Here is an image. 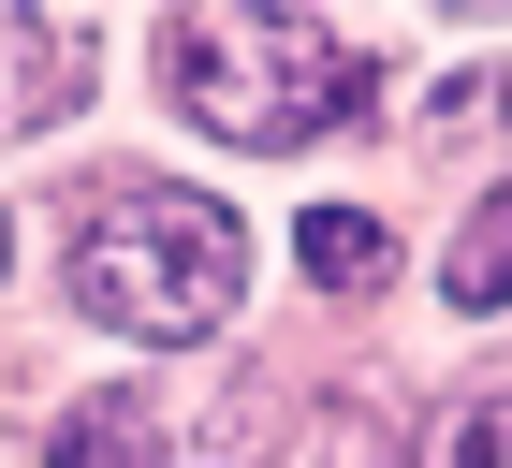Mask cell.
<instances>
[{"instance_id":"cell-9","label":"cell","mask_w":512,"mask_h":468,"mask_svg":"<svg viewBox=\"0 0 512 468\" xmlns=\"http://www.w3.org/2000/svg\"><path fill=\"white\" fill-rule=\"evenodd\" d=\"M322 468H410V454H395L381 410H337V425H322Z\"/></svg>"},{"instance_id":"cell-6","label":"cell","mask_w":512,"mask_h":468,"mask_svg":"<svg viewBox=\"0 0 512 468\" xmlns=\"http://www.w3.org/2000/svg\"><path fill=\"white\" fill-rule=\"evenodd\" d=\"M293 249H308L322 293H381V264H395V234L366 220V205H308V234H293Z\"/></svg>"},{"instance_id":"cell-7","label":"cell","mask_w":512,"mask_h":468,"mask_svg":"<svg viewBox=\"0 0 512 468\" xmlns=\"http://www.w3.org/2000/svg\"><path fill=\"white\" fill-rule=\"evenodd\" d=\"M439 468H512V366H483V381L439 410Z\"/></svg>"},{"instance_id":"cell-5","label":"cell","mask_w":512,"mask_h":468,"mask_svg":"<svg viewBox=\"0 0 512 468\" xmlns=\"http://www.w3.org/2000/svg\"><path fill=\"white\" fill-rule=\"evenodd\" d=\"M439 293H454V308H512V191H483L469 220H454V249H439Z\"/></svg>"},{"instance_id":"cell-10","label":"cell","mask_w":512,"mask_h":468,"mask_svg":"<svg viewBox=\"0 0 512 468\" xmlns=\"http://www.w3.org/2000/svg\"><path fill=\"white\" fill-rule=\"evenodd\" d=\"M483 117H512V74H454L439 88V132H483Z\"/></svg>"},{"instance_id":"cell-1","label":"cell","mask_w":512,"mask_h":468,"mask_svg":"<svg viewBox=\"0 0 512 468\" xmlns=\"http://www.w3.org/2000/svg\"><path fill=\"white\" fill-rule=\"evenodd\" d=\"M235 278H249L235 205L176 191V176H103V191L74 205V308L118 322V337H147V351L220 337V322H235Z\"/></svg>"},{"instance_id":"cell-3","label":"cell","mask_w":512,"mask_h":468,"mask_svg":"<svg viewBox=\"0 0 512 468\" xmlns=\"http://www.w3.org/2000/svg\"><path fill=\"white\" fill-rule=\"evenodd\" d=\"M74 88H88V15H0V132L74 117Z\"/></svg>"},{"instance_id":"cell-8","label":"cell","mask_w":512,"mask_h":468,"mask_svg":"<svg viewBox=\"0 0 512 468\" xmlns=\"http://www.w3.org/2000/svg\"><path fill=\"white\" fill-rule=\"evenodd\" d=\"M264 439H278V395H264V381H220V410H205V454H220V468H249Z\"/></svg>"},{"instance_id":"cell-2","label":"cell","mask_w":512,"mask_h":468,"mask_svg":"<svg viewBox=\"0 0 512 468\" xmlns=\"http://www.w3.org/2000/svg\"><path fill=\"white\" fill-rule=\"evenodd\" d=\"M161 88L220 147H322L381 103V59L322 15H176L161 30Z\"/></svg>"},{"instance_id":"cell-11","label":"cell","mask_w":512,"mask_h":468,"mask_svg":"<svg viewBox=\"0 0 512 468\" xmlns=\"http://www.w3.org/2000/svg\"><path fill=\"white\" fill-rule=\"evenodd\" d=\"M0 264H15V220H0Z\"/></svg>"},{"instance_id":"cell-4","label":"cell","mask_w":512,"mask_h":468,"mask_svg":"<svg viewBox=\"0 0 512 468\" xmlns=\"http://www.w3.org/2000/svg\"><path fill=\"white\" fill-rule=\"evenodd\" d=\"M44 468H161V425H147V395H132V381L74 395V410L44 425Z\"/></svg>"}]
</instances>
